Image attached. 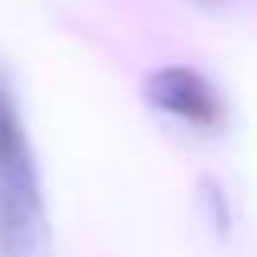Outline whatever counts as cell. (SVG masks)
Returning a JSON list of instances; mask_svg holds the SVG:
<instances>
[{"instance_id":"cell-1","label":"cell","mask_w":257,"mask_h":257,"mask_svg":"<svg viewBox=\"0 0 257 257\" xmlns=\"http://www.w3.org/2000/svg\"><path fill=\"white\" fill-rule=\"evenodd\" d=\"M48 213L8 76L0 72V257H48Z\"/></svg>"},{"instance_id":"cell-2","label":"cell","mask_w":257,"mask_h":257,"mask_svg":"<svg viewBox=\"0 0 257 257\" xmlns=\"http://www.w3.org/2000/svg\"><path fill=\"white\" fill-rule=\"evenodd\" d=\"M149 100L189 124L201 128H217L221 124V96L209 88L205 76L189 72V68H161L149 76Z\"/></svg>"}]
</instances>
